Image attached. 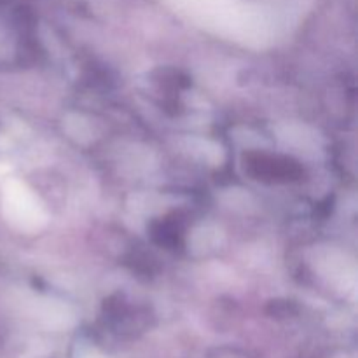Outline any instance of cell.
Segmentation results:
<instances>
[{"label":"cell","mask_w":358,"mask_h":358,"mask_svg":"<svg viewBox=\"0 0 358 358\" xmlns=\"http://www.w3.org/2000/svg\"><path fill=\"white\" fill-rule=\"evenodd\" d=\"M245 170L252 178L261 182H297L304 170L297 161L287 156H273L266 152H247L243 156Z\"/></svg>","instance_id":"6da1fadb"},{"label":"cell","mask_w":358,"mask_h":358,"mask_svg":"<svg viewBox=\"0 0 358 358\" xmlns=\"http://www.w3.org/2000/svg\"><path fill=\"white\" fill-rule=\"evenodd\" d=\"M149 233L157 247L177 252L178 248L184 247L185 219L180 213H171V215L161 217V219L150 222Z\"/></svg>","instance_id":"7a4b0ae2"}]
</instances>
